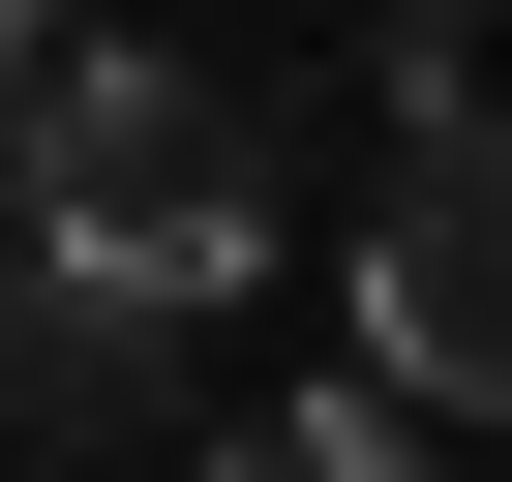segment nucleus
I'll list each match as a JSON object with an SVG mask.
<instances>
[{"label":"nucleus","instance_id":"nucleus-5","mask_svg":"<svg viewBox=\"0 0 512 482\" xmlns=\"http://www.w3.org/2000/svg\"><path fill=\"white\" fill-rule=\"evenodd\" d=\"M61 61H91V31H61V0H0V91H61Z\"/></svg>","mask_w":512,"mask_h":482},{"label":"nucleus","instance_id":"nucleus-6","mask_svg":"<svg viewBox=\"0 0 512 482\" xmlns=\"http://www.w3.org/2000/svg\"><path fill=\"white\" fill-rule=\"evenodd\" d=\"M392 31H482V0H392Z\"/></svg>","mask_w":512,"mask_h":482},{"label":"nucleus","instance_id":"nucleus-4","mask_svg":"<svg viewBox=\"0 0 512 482\" xmlns=\"http://www.w3.org/2000/svg\"><path fill=\"white\" fill-rule=\"evenodd\" d=\"M211 482H452V452H422V392H272Z\"/></svg>","mask_w":512,"mask_h":482},{"label":"nucleus","instance_id":"nucleus-1","mask_svg":"<svg viewBox=\"0 0 512 482\" xmlns=\"http://www.w3.org/2000/svg\"><path fill=\"white\" fill-rule=\"evenodd\" d=\"M0 181H31L61 272H121V302H181V332L272 272V121H241L211 61H151V31H91L31 121H0Z\"/></svg>","mask_w":512,"mask_h":482},{"label":"nucleus","instance_id":"nucleus-2","mask_svg":"<svg viewBox=\"0 0 512 482\" xmlns=\"http://www.w3.org/2000/svg\"><path fill=\"white\" fill-rule=\"evenodd\" d=\"M332 272H362V392L512 422V121H482L452 61H392V211L332 241Z\"/></svg>","mask_w":512,"mask_h":482},{"label":"nucleus","instance_id":"nucleus-3","mask_svg":"<svg viewBox=\"0 0 512 482\" xmlns=\"http://www.w3.org/2000/svg\"><path fill=\"white\" fill-rule=\"evenodd\" d=\"M151 392H181V302L61 272V241H0V422H31V452H121Z\"/></svg>","mask_w":512,"mask_h":482}]
</instances>
